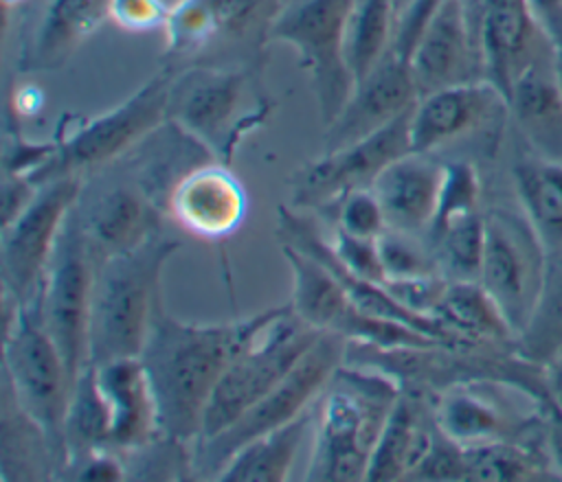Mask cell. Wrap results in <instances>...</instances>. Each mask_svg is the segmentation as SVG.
I'll use <instances>...</instances> for the list:
<instances>
[{
    "instance_id": "obj_1",
    "label": "cell",
    "mask_w": 562,
    "mask_h": 482,
    "mask_svg": "<svg viewBox=\"0 0 562 482\" xmlns=\"http://www.w3.org/2000/svg\"><path fill=\"white\" fill-rule=\"evenodd\" d=\"M266 318L268 309L246 320L195 324L178 320L158 300L138 357L158 403L162 438L195 443L220 377L255 340Z\"/></svg>"
},
{
    "instance_id": "obj_2",
    "label": "cell",
    "mask_w": 562,
    "mask_h": 482,
    "mask_svg": "<svg viewBox=\"0 0 562 482\" xmlns=\"http://www.w3.org/2000/svg\"><path fill=\"white\" fill-rule=\"evenodd\" d=\"M400 394V383L382 370L342 362L314 401L305 480H367L371 454Z\"/></svg>"
},
{
    "instance_id": "obj_3",
    "label": "cell",
    "mask_w": 562,
    "mask_h": 482,
    "mask_svg": "<svg viewBox=\"0 0 562 482\" xmlns=\"http://www.w3.org/2000/svg\"><path fill=\"white\" fill-rule=\"evenodd\" d=\"M178 245V241L154 237L132 252L94 263L88 344L92 366L140 355L154 309L162 298V269Z\"/></svg>"
},
{
    "instance_id": "obj_4",
    "label": "cell",
    "mask_w": 562,
    "mask_h": 482,
    "mask_svg": "<svg viewBox=\"0 0 562 482\" xmlns=\"http://www.w3.org/2000/svg\"><path fill=\"white\" fill-rule=\"evenodd\" d=\"M266 99L246 66H184L171 74L167 120L202 142L215 160H231L241 138L263 123Z\"/></svg>"
},
{
    "instance_id": "obj_5",
    "label": "cell",
    "mask_w": 562,
    "mask_h": 482,
    "mask_svg": "<svg viewBox=\"0 0 562 482\" xmlns=\"http://www.w3.org/2000/svg\"><path fill=\"white\" fill-rule=\"evenodd\" d=\"M4 342L2 379L11 386L20 405L44 427L59 462L66 469L64 423L72 381L66 364L50 340L35 300L18 305L4 294Z\"/></svg>"
},
{
    "instance_id": "obj_6",
    "label": "cell",
    "mask_w": 562,
    "mask_h": 482,
    "mask_svg": "<svg viewBox=\"0 0 562 482\" xmlns=\"http://www.w3.org/2000/svg\"><path fill=\"white\" fill-rule=\"evenodd\" d=\"M345 337L323 331L296 366L270 392H266L220 434L191 445L193 475L217 478L244 445L310 410L336 368L345 362Z\"/></svg>"
},
{
    "instance_id": "obj_7",
    "label": "cell",
    "mask_w": 562,
    "mask_h": 482,
    "mask_svg": "<svg viewBox=\"0 0 562 482\" xmlns=\"http://www.w3.org/2000/svg\"><path fill=\"white\" fill-rule=\"evenodd\" d=\"M323 331L303 324L292 307H272L255 340L228 364L204 410L202 432L211 438L270 392L307 353Z\"/></svg>"
},
{
    "instance_id": "obj_8",
    "label": "cell",
    "mask_w": 562,
    "mask_h": 482,
    "mask_svg": "<svg viewBox=\"0 0 562 482\" xmlns=\"http://www.w3.org/2000/svg\"><path fill=\"white\" fill-rule=\"evenodd\" d=\"M169 85L171 72H158L116 107L68 129L55 142L48 162L29 177L42 186L64 175H83L138 147L167 123Z\"/></svg>"
},
{
    "instance_id": "obj_9",
    "label": "cell",
    "mask_w": 562,
    "mask_h": 482,
    "mask_svg": "<svg viewBox=\"0 0 562 482\" xmlns=\"http://www.w3.org/2000/svg\"><path fill=\"white\" fill-rule=\"evenodd\" d=\"M353 0H285L270 26V39L296 50L327 127L353 92L345 57L347 20Z\"/></svg>"
},
{
    "instance_id": "obj_10",
    "label": "cell",
    "mask_w": 562,
    "mask_h": 482,
    "mask_svg": "<svg viewBox=\"0 0 562 482\" xmlns=\"http://www.w3.org/2000/svg\"><path fill=\"white\" fill-rule=\"evenodd\" d=\"M94 259L83 234L77 206L68 215L35 305L75 386L88 362Z\"/></svg>"
},
{
    "instance_id": "obj_11",
    "label": "cell",
    "mask_w": 562,
    "mask_h": 482,
    "mask_svg": "<svg viewBox=\"0 0 562 482\" xmlns=\"http://www.w3.org/2000/svg\"><path fill=\"white\" fill-rule=\"evenodd\" d=\"M81 191L83 175L50 180L22 213L2 223V285L18 305L37 298L61 228L79 204Z\"/></svg>"
},
{
    "instance_id": "obj_12",
    "label": "cell",
    "mask_w": 562,
    "mask_h": 482,
    "mask_svg": "<svg viewBox=\"0 0 562 482\" xmlns=\"http://www.w3.org/2000/svg\"><path fill=\"white\" fill-rule=\"evenodd\" d=\"M411 112L358 142L323 151L316 160L303 164L290 180V206L296 210H327L347 193L371 188L393 160L413 151L408 136Z\"/></svg>"
},
{
    "instance_id": "obj_13",
    "label": "cell",
    "mask_w": 562,
    "mask_h": 482,
    "mask_svg": "<svg viewBox=\"0 0 562 482\" xmlns=\"http://www.w3.org/2000/svg\"><path fill=\"white\" fill-rule=\"evenodd\" d=\"M285 0H178L169 7L165 48L169 59H198L213 46L244 44L257 50Z\"/></svg>"
},
{
    "instance_id": "obj_14",
    "label": "cell",
    "mask_w": 562,
    "mask_h": 482,
    "mask_svg": "<svg viewBox=\"0 0 562 482\" xmlns=\"http://www.w3.org/2000/svg\"><path fill=\"white\" fill-rule=\"evenodd\" d=\"M419 101L408 59L391 50L364 79L353 85L340 114L325 127V149L331 151L358 142L402 114L411 112Z\"/></svg>"
},
{
    "instance_id": "obj_15",
    "label": "cell",
    "mask_w": 562,
    "mask_h": 482,
    "mask_svg": "<svg viewBox=\"0 0 562 482\" xmlns=\"http://www.w3.org/2000/svg\"><path fill=\"white\" fill-rule=\"evenodd\" d=\"M167 213L191 234L222 239L233 234L246 215V193L226 162L198 164L173 186Z\"/></svg>"
},
{
    "instance_id": "obj_16",
    "label": "cell",
    "mask_w": 562,
    "mask_h": 482,
    "mask_svg": "<svg viewBox=\"0 0 562 482\" xmlns=\"http://www.w3.org/2000/svg\"><path fill=\"white\" fill-rule=\"evenodd\" d=\"M77 215L97 263L132 252L158 237L162 210L138 184H114L88 206L79 202Z\"/></svg>"
},
{
    "instance_id": "obj_17",
    "label": "cell",
    "mask_w": 562,
    "mask_h": 482,
    "mask_svg": "<svg viewBox=\"0 0 562 482\" xmlns=\"http://www.w3.org/2000/svg\"><path fill=\"white\" fill-rule=\"evenodd\" d=\"M97 368L110 408V451L130 456L162 436L158 403L140 357H119Z\"/></svg>"
},
{
    "instance_id": "obj_18",
    "label": "cell",
    "mask_w": 562,
    "mask_h": 482,
    "mask_svg": "<svg viewBox=\"0 0 562 482\" xmlns=\"http://www.w3.org/2000/svg\"><path fill=\"white\" fill-rule=\"evenodd\" d=\"M419 96L468 83L474 68V37L463 0H443L408 55Z\"/></svg>"
},
{
    "instance_id": "obj_19",
    "label": "cell",
    "mask_w": 562,
    "mask_h": 482,
    "mask_svg": "<svg viewBox=\"0 0 562 482\" xmlns=\"http://www.w3.org/2000/svg\"><path fill=\"white\" fill-rule=\"evenodd\" d=\"M505 99L492 83H457L419 96L408 118L411 149L432 153L472 131Z\"/></svg>"
},
{
    "instance_id": "obj_20",
    "label": "cell",
    "mask_w": 562,
    "mask_h": 482,
    "mask_svg": "<svg viewBox=\"0 0 562 482\" xmlns=\"http://www.w3.org/2000/svg\"><path fill=\"white\" fill-rule=\"evenodd\" d=\"M443 177V164L430 160V153L408 151L393 160L373 182L389 228L411 234L428 232Z\"/></svg>"
},
{
    "instance_id": "obj_21",
    "label": "cell",
    "mask_w": 562,
    "mask_h": 482,
    "mask_svg": "<svg viewBox=\"0 0 562 482\" xmlns=\"http://www.w3.org/2000/svg\"><path fill=\"white\" fill-rule=\"evenodd\" d=\"M536 20L527 0H481L479 53L490 83L509 99L518 74L531 64L527 59Z\"/></svg>"
},
{
    "instance_id": "obj_22",
    "label": "cell",
    "mask_w": 562,
    "mask_h": 482,
    "mask_svg": "<svg viewBox=\"0 0 562 482\" xmlns=\"http://www.w3.org/2000/svg\"><path fill=\"white\" fill-rule=\"evenodd\" d=\"M424 392L402 390L369 460L367 480H408L435 438L432 405Z\"/></svg>"
},
{
    "instance_id": "obj_23",
    "label": "cell",
    "mask_w": 562,
    "mask_h": 482,
    "mask_svg": "<svg viewBox=\"0 0 562 482\" xmlns=\"http://www.w3.org/2000/svg\"><path fill=\"white\" fill-rule=\"evenodd\" d=\"M105 20H110V0H50L22 68H59Z\"/></svg>"
},
{
    "instance_id": "obj_24",
    "label": "cell",
    "mask_w": 562,
    "mask_h": 482,
    "mask_svg": "<svg viewBox=\"0 0 562 482\" xmlns=\"http://www.w3.org/2000/svg\"><path fill=\"white\" fill-rule=\"evenodd\" d=\"M0 473L4 480H46L59 475V462L44 427L20 405L2 379Z\"/></svg>"
},
{
    "instance_id": "obj_25",
    "label": "cell",
    "mask_w": 562,
    "mask_h": 482,
    "mask_svg": "<svg viewBox=\"0 0 562 482\" xmlns=\"http://www.w3.org/2000/svg\"><path fill=\"white\" fill-rule=\"evenodd\" d=\"M281 252L292 272L290 307L294 315L316 331L338 335L342 322L356 307L345 287L323 263L294 245L281 243Z\"/></svg>"
},
{
    "instance_id": "obj_26",
    "label": "cell",
    "mask_w": 562,
    "mask_h": 482,
    "mask_svg": "<svg viewBox=\"0 0 562 482\" xmlns=\"http://www.w3.org/2000/svg\"><path fill=\"white\" fill-rule=\"evenodd\" d=\"M312 427V408L294 421L244 445L220 471L215 480L233 482H279L288 480L301 449V443Z\"/></svg>"
},
{
    "instance_id": "obj_27",
    "label": "cell",
    "mask_w": 562,
    "mask_h": 482,
    "mask_svg": "<svg viewBox=\"0 0 562 482\" xmlns=\"http://www.w3.org/2000/svg\"><path fill=\"white\" fill-rule=\"evenodd\" d=\"M64 445H66V469L64 473L88 458L94 451L110 449V408L97 379V368L88 364L77 377L66 423H64Z\"/></svg>"
},
{
    "instance_id": "obj_28",
    "label": "cell",
    "mask_w": 562,
    "mask_h": 482,
    "mask_svg": "<svg viewBox=\"0 0 562 482\" xmlns=\"http://www.w3.org/2000/svg\"><path fill=\"white\" fill-rule=\"evenodd\" d=\"M395 24L397 0L351 2L345 37V57L356 83L364 79L393 50Z\"/></svg>"
},
{
    "instance_id": "obj_29",
    "label": "cell",
    "mask_w": 562,
    "mask_h": 482,
    "mask_svg": "<svg viewBox=\"0 0 562 482\" xmlns=\"http://www.w3.org/2000/svg\"><path fill=\"white\" fill-rule=\"evenodd\" d=\"M435 318L459 342L465 344L501 333L505 315L483 285H474L472 280H454L448 283Z\"/></svg>"
},
{
    "instance_id": "obj_30",
    "label": "cell",
    "mask_w": 562,
    "mask_h": 482,
    "mask_svg": "<svg viewBox=\"0 0 562 482\" xmlns=\"http://www.w3.org/2000/svg\"><path fill=\"white\" fill-rule=\"evenodd\" d=\"M479 278L503 315H509V311L518 307L525 287L522 259L507 228L494 217L485 221V248Z\"/></svg>"
},
{
    "instance_id": "obj_31",
    "label": "cell",
    "mask_w": 562,
    "mask_h": 482,
    "mask_svg": "<svg viewBox=\"0 0 562 482\" xmlns=\"http://www.w3.org/2000/svg\"><path fill=\"white\" fill-rule=\"evenodd\" d=\"M437 429L461 447L492 443L498 434V416L479 397L461 390L437 392L432 403Z\"/></svg>"
},
{
    "instance_id": "obj_32",
    "label": "cell",
    "mask_w": 562,
    "mask_h": 482,
    "mask_svg": "<svg viewBox=\"0 0 562 482\" xmlns=\"http://www.w3.org/2000/svg\"><path fill=\"white\" fill-rule=\"evenodd\" d=\"M439 267L448 269L454 280H472L481 274L485 248V221L474 213L463 215L430 232Z\"/></svg>"
},
{
    "instance_id": "obj_33",
    "label": "cell",
    "mask_w": 562,
    "mask_h": 482,
    "mask_svg": "<svg viewBox=\"0 0 562 482\" xmlns=\"http://www.w3.org/2000/svg\"><path fill=\"white\" fill-rule=\"evenodd\" d=\"M378 250H380L386 280L439 274V263L435 252H430L417 239V234L386 228L378 237Z\"/></svg>"
},
{
    "instance_id": "obj_34",
    "label": "cell",
    "mask_w": 562,
    "mask_h": 482,
    "mask_svg": "<svg viewBox=\"0 0 562 482\" xmlns=\"http://www.w3.org/2000/svg\"><path fill=\"white\" fill-rule=\"evenodd\" d=\"M520 186L536 219L551 230H562V167H527L520 171Z\"/></svg>"
},
{
    "instance_id": "obj_35",
    "label": "cell",
    "mask_w": 562,
    "mask_h": 482,
    "mask_svg": "<svg viewBox=\"0 0 562 482\" xmlns=\"http://www.w3.org/2000/svg\"><path fill=\"white\" fill-rule=\"evenodd\" d=\"M476 202V175L465 162L443 164V177L439 188V204L428 232H435L457 217L474 213Z\"/></svg>"
},
{
    "instance_id": "obj_36",
    "label": "cell",
    "mask_w": 562,
    "mask_h": 482,
    "mask_svg": "<svg viewBox=\"0 0 562 482\" xmlns=\"http://www.w3.org/2000/svg\"><path fill=\"white\" fill-rule=\"evenodd\" d=\"M336 215V226L342 232L356 234V237H367V239H378L386 228V215L384 208L378 199V195L371 188H358L340 197L334 206ZM327 208V210H331Z\"/></svg>"
},
{
    "instance_id": "obj_37",
    "label": "cell",
    "mask_w": 562,
    "mask_h": 482,
    "mask_svg": "<svg viewBox=\"0 0 562 482\" xmlns=\"http://www.w3.org/2000/svg\"><path fill=\"white\" fill-rule=\"evenodd\" d=\"M329 248L336 256V261L349 269L351 274L382 285L386 280L380 250H378V239H367V237H356L349 232H342L334 228V237L329 239Z\"/></svg>"
},
{
    "instance_id": "obj_38",
    "label": "cell",
    "mask_w": 562,
    "mask_h": 482,
    "mask_svg": "<svg viewBox=\"0 0 562 482\" xmlns=\"http://www.w3.org/2000/svg\"><path fill=\"white\" fill-rule=\"evenodd\" d=\"M465 456V480H516L525 475V462L520 456L505 447L492 443L463 447Z\"/></svg>"
},
{
    "instance_id": "obj_39",
    "label": "cell",
    "mask_w": 562,
    "mask_h": 482,
    "mask_svg": "<svg viewBox=\"0 0 562 482\" xmlns=\"http://www.w3.org/2000/svg\"><path fill=\"white\" fill-rule=\"evenodd\" d=\"M382 287L406 311L435 318V311L446 294L448 280L441 274H426V276H413V278L384 280Z\"/></svg>"
},
{
    "instance_id": "obj_40",
    "label": "cell",
    "mask_w": 562,
    "mask_h": 482,
    "mask_svg": "<svg viewBox=\"0 0 562 482\" xmlns=\"http://www.w3.org/2000/svg\"><path fill=\"white\" fill-rule=\"evenodd\" d=\"M408 480H465L463 447L437 429L430 449L411 471Z\"/></svg>"
},
{
    "instance_id": "obj_41",
    "label": "cell",
    "mask_w": 562,
    "mask_h": 482,
    "mask_svg": "<svg viewBox=\"0 0 562 482\" xmlns=\"http://www.w3.org/2000/svg\"><path fill=\"white\" fill-rule=\"evenodd\" d=\"M169 7L162 0H110V20L132 33L162 28Z\"/></svg>"
},
{
    "instance_id": "obj_42",
    "label": "cell",
    "mask_w": 562,
    "mask_h": 482,
    "mask_svg": "<svg viewBox=\"0 0 562 482\" xmlns=\"http://www.w3.org/2000/svg\"><path fill=\"white\" fill-rule=\"evenodd\" d=\"M441 2L443 0H404L402 9L397 11V24H395V37H393V50L397 55L408 59L424 26L428 24L430 15L437 11Z\"/></svg>"
},
{
    "instance_id": "obj_43",
    "label": "cell",
    "mask_w": 562,
    "mask_h": 482,
    "mask_svg": "<svg viewBox=\"0 0 562 482\" xmlns=\"http://www.w3.org/2000/svg\"><path fill=\"white\" fill-rule=\"evenodd\" d=\"M116 456L119 454L110 449L94 451L88 458L72 464L66 473L77 480H121L125 478V467Z\"/></svg>"
},
{
    "instance_id": "obj_44",
    "label": "cell",
    "mask_w": 562,
    "mask_h": 482,
    "mask_svg": "<svg viewBox=\"0 0 562 482\" xmlns=\"http://www.w3.org/2000/svg\"><path fill=\"white\" fill-rule=\"evenodd\" d=\"M555 397H558V403L562 405V368L555 375Z\"/></svg>"
},
{
    "instance_id": "obj_45",
    "label": "cell",
    "mask_w": 562,
    "mask_h": 482,
    "mask_svg": "<svg viewBox=\"0 0 562 482\" xmlns=\"http://www.w3.org/2000/svg\"><path fill=\"white\" fill-rule=\"evenodd\" d=\"M558 55H560V68H558V83H560V90H562V46L558 48Z\"/></svg>"
},
{
    "instance_id": "obj_46",
    "label": "cell",
    "mask_w": 562,
    "mask_h": 482,
    "mask_svg": "<svg viewBox=\"0 0 562 482\" xmlns=\"http://www.w3.org/2000/svg\"><path fill=\"white\" fill-rule=\"evenodd\" d=\"M18 2H22V0H4V4H7V7H11V4H18Z\"/></svg>"
}]
</instances>
